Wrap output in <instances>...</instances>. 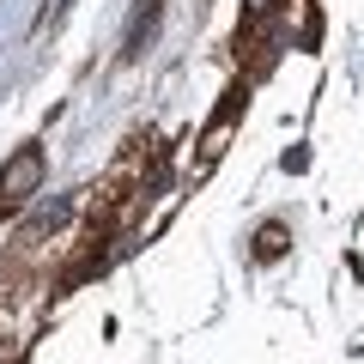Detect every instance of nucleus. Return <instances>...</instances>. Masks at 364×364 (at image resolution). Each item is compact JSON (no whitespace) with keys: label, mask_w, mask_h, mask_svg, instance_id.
Segmentation results:
<instances>
[{"label":"nucleus","mask_w":364,"mask_h":364,"mask_svg":"<svg viewBox=\"0 0 364 364\" xmlns=\"http://www.w3.org/2000/svg\"><path fill=\"white\" fill-rule=\"evenodd\" d=\"M37 188H43V146H18V152L0 164V219H13Z\"/></svg>","instance_id":"obj_1"},{"label":"nucleus","mask_w":364,"mask_h":364,"mask_svg":"<svg viewBox=\"0 0 364 364\" xmlns=\"http://www.w3.org/2000/svg\"><path fill=\"white\" fill-rule=\"evenodd\" d=\"M286 249H291V231H286V225H261V231H255V261H279Z\"/></svg>","instance_id":"obj_2"},{"label":"nucleus","mask_w":364,"mask_h":364,"mask_svg":"<svg viewBox=\"0 0 364 364\" xmlns=\"http://www.w3.org/2000/svg\"><path fill=\"white\" fill-rule=\"evenodd\" d=\"M273 13H279V0H243V31H237V43H243V37H255V31L267 25Z\"/></svg>","instance_id":"obj_3"}]
</instances>
